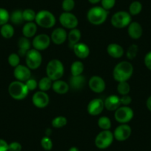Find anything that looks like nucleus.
Masks as SVG:
<instances>
[{
	"mask_svg": "<svg viewBox=\"0 0 151 151\" xmlns=\"http://www.w3.org/2000/svg\"><path fill=\"white\" fill-rule=\"evenodd\" d=\"M133 73V66L127 61H122L117 64L113 71V79L116 82H127Z\"/></svg>",
	"mask_w": 151,
	"mask_h": 151,
	"instance_id": "f257e3e1",
	"label": "nucleus"
},
{
	"mask_svg": "<svg viewBox=\"0 0 151 151\" xmlns=\"http://www.w3.org/2000/svg\"><path fill=\"white\" fill-rule=\"evenodd\" d=\"M65 73V68L62 62L59 59H52L47 63L46 67V73L47 77L52 81H56L62 77Z\"/></svg>",
	"mask_w": 151,
	"mask_h": 151,
	"instance_id": "f03ea898",
	"label": "nucleus"
},
{
	"mask_svg": "<svg viewBox=\"0 0 151 151\" xmlns=\"http://www.w3.org/2000/svg\"><path fill=\"white\" fill-rule=\"evenodd\" d=\"M108 16V11L102 7L96 6L91 8L87 14V18L91 24L94 25L102 24L106 21Z\"/></svg>",
	"mask_w": 151,
	"mask_h": 151,
	"instance_id": "7ed1b4c3",
	"label": "nucleus"
},
{
	"mask_svg": "<svg viewBox=\"0 0 151 151\" xmlns=\"http://www.w3.org/2000/svg\"><path fill=\"white\" fill-rule=\"evenodd\" d=\"M8 93L14 99L22 100L27 97L29 91L24 82L14 81L8 87Z\"/></svg>",
	"mask_w": 151,
	"mask_h": 151,
	"instance_id": "20e7f679",
	"label": "nucleus"
},
{
	"mask_svg": "<svg viewBox=\"0 0 151 151\" xmlns=\"http://www.w3.org/2000/svg\"><path fill=\"white\" fill-rule=\"evenodd\" d=\"M35 22L37 25L43 28H51L56 24V17L49 11L42 10L36 14Z\"/></svg>",
	"mask_w": 151,
	"mask_h": 151,
	"instance_id": "39448f33",
	"label": "nucleus"
},
{
	"mask_svg": "<svg viewBox=\"0 0 151 151\" xmlns=\"http://www.w3.org/2000/svg\"><path fill=\"white\" fill-rule=\"evenodd\" d=\"M132 18L131 15L127 11H118L113 14L111 17V24L116 28H124L128 27L129 24L131 23Z\"/></svg>",
	"mask_w": 151,
	"mask_h": 151,
	"instance_id": "423d86ee",
	"label": "nucleus"
},
{
	"mask_svg": "<svg viewBox=\"0 0 151 151\" xmlns=\"http://www.w3.org/2000/svg\"><path fill=\"white\" fill-rule=\"evenodd\" d=\"M134 116L133 109L128 106H120L116 110H115L114 118L117 122L120 124H127L131 121Z\"/></svg>",
	"mask_w": 151,
	"mask_h": 151,
	"instance_id": "0eeeda50",
	"label": "nucleus"
},
{
	"mask_svg": "<svg viewBox=\"0 0 151 151\" xmlns=\"http://www.w3.org/2000/svg\"><path fill=\"white\" fill-rule=\"evenodd\" d=\"M26 65L30 70H36L40 68L42 62L41 53L36 49H30L25 56Z\"/></svg>",
	"mask_w": 151,
	"mask_h": 151,
	"instance_id": "6e6552de",
	"label": "nucleus"
},
{
	"mask_svg": "<svg viewBox=\"0 0 151 151\" xmlns=\"http://www.w3.org/2000/svg\"><path fill=\"white\" fill-rule=\"evenodd\" d=\"M114 136L110 130H102L96 136L95 145L99 149H106L113 143Z\"/></svg>",
	"mask_w": 151,
	"mask_h": 151,
	"instance_id": "1a4fd4ad",
	"label": "nucleus"
},
{
	"mask_svg": "<svg viewBox=\"0 0 151 151\" xmlns=\"http://www.w3.org/2000/svg\"><path fill=\"white\" fill-rule=\"evenodd\" d=\"M50 42H51V40L48 35L41 33V34L34 36L32 41V45L34 49L39 51H42V50H45L48 48L50 45Z\"/></svg>",
	"mask_w": 151,
	"mask_h": 151,
	"instance_id": "9d476101",
	"label": "nucleus"
},
{
	"mask_svg": "<svg viewBox=\"0 0 151 151\" xmlns=\"http://www.w3.org/2000/svg\"><path fill=\"white\" fill-rule=\"evenodd\" d=\"M59 22L65 28L71 29L76 28L79 21L77 17L70 12H63L59 17Z\"/></svg>",
	"mask_w": 151,
	"mask_h": 151,
	"instance_id": "9b49d317",
	"label": "nucleus"
},
{
	"mask_svg": "<svg viewBox=\"0 0 151 151\" xmlns=\"http://www.w3.org/2000/svg\"><path fill=\"white\" fill-rule=\"evenodd\" d=\"M132 133L131 127L127 124H121L113 132L114 139L119 142H123L128 139Z\"/></svg>",
	"mask_w": 151,
	"mask_h": 151,
	"instance_id": "f8f14e48",
	"label": "nucleus"
},
{
	"mask_svg": "<svg viewBox=\"0 0 151 151\" xmlns=\"http://www.w3.org/2000/svg\"><path fill=\"white\" fill-rule=\"evenodd\" d=\"M50 101V98L47 93L44 91H37L32 97V102L35 107L38 108H45L47 107Z\"/></svg>",
	"mask_w": 151,
	"mask_h": 151,
	"instance_id": "ddd939ff",
	"label": "nucleus"
},
{
	"mask_svg": "<svg viewBox=\"0 0 151 151\" xmlns=\"http://www.w3.org/2000/svg\"><path fill=\"white\" fill-rule=\"evenodd\" d=\"M104 109V103L101 99H93L88 104L87 110L91 116H98L102 113Z\"/></svg>",
	"mask_w": 151,
	"mask_h": 151,
	"instance_id": "4468645a",
	"label": "nucleus"
},
{
	"mask_svg": "<svg viewBox=\"0 0 151 151\" xmlns=\"http://www.w3.org/2000/svg\"><path fill=\"white\" fill-rule=\"evenodd\" d=\"M89 88L93 92L100 93L105 90L106 84L104 79L99 76H93L88 82Z\"/></svg>",
	"mask_w": 151,
	"mask_h": 151,
	"instance_id": "2eb2a0df",
	"label": "nucleus"
},
{
	"mask_svg": "<svg viewBox=\"0 0 151 151\" xmlns=\"http://www.w3.org/2000/svg\"><path fill=\"white\" fill-rule=\"evenodd\" d=\"M14 77L17 79V81L25 82L26 81L30 79L31 71L27 65L24 66V65H19L18 66L14 68Z\"/></svg>",
	"mask_w": 151,
	"mask_h": 151,
	"instance_id": "dca6fc26",
	"label": "nucleus"
},
{
	"mask_svg": "<svg viewBox=\"0 0 151 151\" xmlns=\"http://www.w3.org/2000/svg\"><path fill=\"white\" fill-rule=\"evenodd\" d=\"M50 40L54 44L62 45L68 40V33L62 27H58L53 30L50 36Z\"/></svg>",
	"mask_w": 151,
	"mask_h": 151,
	"instance_id": "f3484780",
	"label": "nucleus"
},
{
	"mask_svg": "<svg viewBox=\"0 0 151 151\" xmlns=\"http://www.w3.org/2000/svg\"><path fill=\"white\" fill-rule=\"evenodd\" d=\"M127 33L129 36L133 40H139L142 37L143 29L142 25L137 22H131L127 27Z\"/></svg>",
	"mask_w": 151,
	"mask_h": 151,
	"instance_id": "a211bd4d",
	"label": "nucleus"
},
{
	"mask_svg": "<svg viewBox=\"0 0 151 151\" xmlns=\"http://www.w3.org/2000/svg\"><path fill=\"white\" fill-rule=\"evenodd\" d=\"M104 108L109 111H115L122 105L120 98L118 96L111 95L107 96L104 101Z\"/></svg>",
	"mask_w": 151,
	"mask_h": 151,
	"instance_id": "6ab92c4d",
	"label": "nucleus"
},
{
	"mask_svg": "<svg viewBox=\"0 0 151 151\" xmlns=\"http://www.w3.org/2000/svg\"><path fill=\"white\" fill-rule=\"evenodd\" d=\"M74 53L78 58L81 59H85L89 56L90 48L88 45L82 42H79L72 47Z\"/></svg>",
	"mask_w": 151,
	"mask_h": 151,
	"instance_id": "aec40b11",
	"label": "nucleus"
},
{
	"mask_svg": "<svg viewBox=\"0 0 151 151\" xmlns=\"http://www.w3.org/2000/svg\"><path fill=\"white\" fill-rule=\"evenodd\" d=\"M85 82L86 79L84 76H71L69 86L74 91H79L85 87Z\"/></svg>",
	"mask_w": 151,
	"mask_h": 151,
	"instance_id": "412c9836",
	"label": "nucleus"
},
{
	"mask_svg": "<svg viewBox=\"0 0 151 151\" xmlns=\"http://www.w3.org/2000/svg\"><path fill=\"white\" fill-rule=\"evenodd\" d=\"M107 51L109 56L114 59H120L124 55V50L120 45L116 43H111L107 47Z\"/></svg>",
	"mask_w": 151,
	"mask_h": 151,
	"instance_id": "4be33fe9",
	"label": "nucleus"
},
{
	"mask_svg": "<svg viewBox=\"0 0 151 151\" xmlns=\"http://www.w3.org/2000/svg\"><path fill=\"white\" fill-rule=\"evenodd\" d=\"M31 42L26 37L20 38L18 42V55L19 56H25L27 52L30 50Z\"/></svg>",
	"mask_w": 151,
	"mask_h": 151,
	"instance_id": "5701e85b",
	"label": "nucleus"
},
{
	"mask_svg": "<svg viewBox=\"0 0 151 151\" xmlns=\"http://www.w3.org/2000/svg\"><path fill=\"white\" fill-rule=\"evenodd\" d=\"M52 89L53 90L55 93L58 94H65L68 92L70 89L69 84L63 80H56L53 81L52 84Z\"/></svg>",
	"mask_w": 151,
	"mask_h": 151,
	"instance_id": "b1692460",
	"label": "nucleus"
},
{
	"mask_svg": "<svg viewBox=\"0 0 151 151\" xmlns=\"http://www.w3.org/2000/svg\"><path fill=\"white\" fill-rule=\"evenodd\" d=\"M82 37L81 31L77 28L71 29L69 33H68V40L69 42V47L72 48L75 45L79 42Z\"/></svg>",
	"mask_w": 151,
	"mask_h": 151,
	"instance_id": "393cba45",
	"label": "nucleus"
},
{
	"mask_svg": "<svg viewBox=\"0 0 151 151\" xmlns=\"http://www.w3.org/2000/svg\"><path fill=\"white\" fill-rule=\"evenodd\" d=\"M36 31H37V24L33 22H26L23 26L22 34L24 37L27 38V39L35 36Z\"/></svg>",
	"mask_w": 151,
	"mask_h": 151,
	"instance_id": "a878e982",
	"label": "nucleus"
},
{
	"mask_svg": "<svg viewBox=\"0 0 151 151\" xmlns=\"http://www.w3.org/2000/svg\"><path fill=\"white\" fill-rule=\"evenodd\" d=\"M85 67L81 61H75L72 63L70 66V72L72 76L82 75L83 73Z\"/></svg>",
	"mask_w": 151,
	"mask_h": 151,
	"instance_id": "bb28decb",
	"label": "nucleus"
},
{
	"mask_svg": "<svg viewBox=\"0 0 151 151\" xmlns=\"http://www.w3.org/2000/svg\"><path fill=\"white\" fill-rule=\"evenodd\" d=\"M52 84H53V81L49 77L45 76V77L42 78L40 82H38V87L41 91L46 92L52 88Z\"/></svg>",
	"mask_w": 151,
	"mask_h": 151,
	"instance_id": "cd10ccee",
	"label": "nucleus"
},
{
	"mask_svg": "<svg viewBox=\"0 0 151 151\" xmlns=\"http://www.w3.org/2000/svg\"><path fill=\"white\" fill-rule=\"evenodd\" d=\"M10 19L11 22L14 24H21L24 22V19L22 16V11L20 10H16L10 16Z\"/></svg>",
	"mask_w": 151,
	"mask_h": 151,
	"instance_id": "c85d7f7f",
	"label": "nucleus"
},
{
	"mask_svg": "<svg viewBox=\"0 0 151 151\" xmlns=\"http://www.w3.org/2000/svg\"><path fill=\"white\" fill-rule=\"evenodd\" d=\"M1 35L5 39H10L12 37L14 34V28L11 24H5L2 26L1 30H0Z\"/></svg>",
	"mask_w": 151,
	"mask_h": 151,
	"instance_id": "c756f323",
	"label": "nucleus"
},
{
	"mask_svg": "<svg viewBox=\"0 0 151 151\" xmlns=\"http://www.w3.org/2000/svg\"><path fill=\"white\" fill-rule=\"evenodd\" d=\"M142 10V5L139 1H134L129 6V14L131 16H136L141 13Z\"/></svg>",
	"mask_w": 151,
	"mask_h": 151,
	"instance_id": "7c9ffc66",
	"label": "nucleus"
},
{
	"mask_svg": "<svg viewBox=\"0 0 151 151\" xmlns=\"http://www.w3.org/2000/svg\"><path fill=\"white\" fill-rule=\"evenodd\" d=\"M67 123H68V120H67L66 117L62 116L55 117L51 122L52 126L54 128H62L66 125Z\"/></svg>",
	"mask_w": 151,
	"mask_h": 151,
	"instance_id": "2f4dec72",
	"label": "nucleus"
},
{
	"mask_svg": "<svg viewBox=\"0 0 151 151\" xmlns=\"http://www.w3.org/2000/svg\"><path fill=\"white\" fill-rule=\"evenodd\" d=\"M98 126L102 130H110L111 127V120L107 116H101L98 119Z\"/></svg>",
	"mask_w": 151,
	"mask_h": 151,
	"instance_id": "473e14b6",
	"label": "nucleus"
},
{
	"mask_svg": "<svg viewBox=\"0 0 151 151\" xmlns=\"http://www.w3.org/2000/svg\"><path fill=\"white\" fill-rule=\"evenodd\" d=\"M117 91L122 96L128 95L130 91V86L127 82H118L117 85Z\"/></svg>",
	"mask_w": 151,
	"mask_h": 151,
	"instance_id": "72a5a7b5",
	"label": "nucleus"
},
{
	"mask_svg": "<svg viewBox=\"0 0 151 151\" xmlns=\"http://www.w3.org/2000/svg\"><path fill=\"white\" fill-rule=\"evenodd\" d=\"M22 16L24 22H31L35 21L36 14L33 10L28 8V9H25L22 11Z\"/></svg>",
	"mask_w": 151,
	"mask_h": 151,
	"instance_id": "f704fd0d",
	"label": "nucleus"
},
{
	"mask_svg": "<svg viewBox=\"0 0 151 151\" xmlns=\"http://www.w3.org/2000/svg\"><path fill=\"white\" fill-rule=\"evenodd\" d=\"M138 51H139V47H138L137 45L133 44L128 47L127 52H126V56L128 59L132 60V59H135L138 54Z\"/></svg>",
	"mask_w": 151,
	"mask_h": 151,
	"instance_id": "c9c22d12",
	"label": "nucleus"
},
{
	"mask_svg": "<svg viewBox=\"0 0 151 151\" xmlns=\"http://www.w3.org/2000/svg\"><path fill=\"white\" fill-rule=\"evenodd\" d=\"M75 7L74 0H63L62 3V8L64 12H70Z\"/></svg>",
	"mask_w": 151,
	"mask_h": 151,
	"instance_id": "e433bc0d",
	"label": "nucleus"
},
{
	"mask_svg": "<svg viewBox=\"0 0 151 151\" xmlns=\"http://www.w3.org/2000/svg\"><path fill=\"white\" fill-rule=\"evenodd\" d=\"M10 19V14L6 9L0 8V25L7 24Z\"/></svg>",
	"mask_w": 151,
	"mask_h": 151,
	"instance_id": "4c0bfd02",
	"label": "nucleus"
},
{
	"mask_svg": "<svg viewBox=\"0 0 151 151\" xmlns=\"http://www.w3.org/2000/svg\"><path fill=\"white\" fill-rule=\"evenodd\" d=\"M41 145L45 150H50L53 148V142L49 136H45L41 140Z\"/></svg>",
	"mask_w": 151,
	"mask_h": 151,
	"instance_id": "58836bf2",
	"label": "nucleus"
},
{
	"mask_svg": "<svg viewBox=\"0 0 151 151\" xmlns=\"http://www.w3.org/2000/svg\"><path fill=\"white\" fill-rule=\"evenodd\" d=\"M8 63L13 68H16L18 66L20 63V57L17 53H11L8 56Z\"/></svg>",
	"mask_w": 151,
	"mask_h": 151,
	"instance_id": "ea45409f",
	"label": "nucleus"
},
{
	"mask_svg": "<svg viewBox=\"0 0 151 151\" xmlns=\"http://www.w3.org/2000/svg\"><path fill=\"white\" fill-rule=\"evenodd\" d=\"M101 7L106 11L112 9L116 5V0H101Z\"/></svg>",
	"mask_w": 151,
	"mask_h": 151,
	"instance_id": "a19ab883",
	"label": "nucleus"
},
{
	"mask_svg": "<svg viewBox=\"0 0 151 151\" xmlns=\"http://www.w3.org/2000/svg\"><path fill=\"white\" fill-rule=\"evenodd\" d=\"M24 84H25L26 87H27V88L28 89L29 91H34V90L36 89V88L38 87V82H36V79H29L28 80L26 81L25 82H24Z\"/></svg>",
	"mask_w": 151,
	"mask_h": 151,
	"instance_id": "79ce46f5",
	"label": "nucleus"
},
{
	"mask_svg": "<svg viewBox=\"0 0 151 151\" xmlns=\"http://www.w3.org/2000/svg\"><path fill=\"white\" fill-rule=\"evenodd\" d=\"M22 149V147L19 142H11L8 145V151H21Z\"/></svg>",
	"mask_w": 151,
	"mask_h": 151,
	"instance_id": "37998d69",
	"label": "nucleus"
},
{
	"mask_svg": "<svg viewBox=\"0 0 151 151\" xmlns=\"http://www.w3.org/2000/svg\"><path fill=\"white\" fill-rule=\"evenodd\" d=\"M144 62H145V66L147 67V68L151 71V51L148 52V53L145 55Z\"/></svg>",
	"mask_w": 151,
	"mask_h": 151,
	"instance_id": "c03bdc74",
	"label": "nucleus"
},
{
	"mask_svg": "<svg viewBox=\"0 0 151 151\" xmlns=\"http://www.w3.org/2000/svg\"><path fill=\"white\" fill-rule=\"evenodd\" d=\"M120 101H121L122 104L124 106H127L131 103L132 99L129 95H124L120 98Z\"/></svg>",
	"mask_w": 151,
	"mask_h": 151,
	"instance_id": "a18cd8bd",
	"label": "nucleus"
},
{
	"mask_svg": "<svg viewBox=\"0 0 151 151\" xmlns=\"http://www.w3.org/2000/svg\"><path fill=\"white\" fill-rule=\"evenodd\" d=\"M8 145L6 141L0 139V151H8Z\"/></svg>",
	"mask_w": 151,
	"mask_h": 151,
	"instance_id": "49530a36",
	"label": "nucleus"
},
{
	"mask_svg": "<svg viewBox=\"0 0 151 151\" xmlns=\"http://www.w3.org/2000/svg\"><path fill=\"white\" fill-rule=\"evenodd\" d=\"M146 104H147V107L148 110H149L150 111H151V96H149V98L147 99Z\"/></svg>",
	"mask_w": 151,
	"mask_h": 151,
	"instance_id": "de8ad7c7",
	"label": "nucleus"
},
{
	"mask_svg": "<svg viewBox=\"0 0 151 151\" xmlns=\"http://www.w3.org/2000/svg\"><path fill=\"white\" fill-rule=\"evenodd\" d=\"M88 2L91 4H97L99 2H101V0H88Z\"/></svg>",
	"mask_w": 151,
	"mask_h": 151,
	"instance_id": "09e8293b",
	"label": "nucleus"
},
{
	"mask_svg": "<svg viewBox=\"0 0 151 151\" xmlns=\"http://www.w3.org/2000/svg\"><path fill=\"white\" fill-rule=\"evenodd\" d=\"M68 151H79V150L76 147H72L70 148Z\"/></svg>",
	"mask_w": 151,
	"mask_h": 151,
	"instance_id": "8fccbe9b",
	"label": "nucleus"
}]
</instances>
